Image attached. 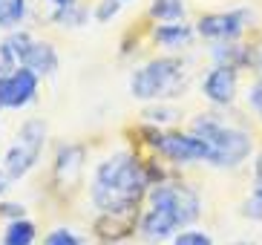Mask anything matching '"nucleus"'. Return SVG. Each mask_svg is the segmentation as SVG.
<instances>
[{"mask_svg":"<svg viewBox=\"0 0 262 245\" xmlns=\"http://www.w3.org/2000/svg\"><path fill=\"white\" fill-rule=\"evenodd\" d=\"M144 121L150 124V127H164V124H173L179 118V110L167 107V104H150V107H144Z\"/></svg>","mask_w":262,"mask_h":245,"instance_id":"obj_19","label":"nucleus"},{"mask_svg":"<svg viewBox=\"0 0 262 245\" xmlns=\"http://www.w3.org/2000/svg\"><path fill=\"white\" fill-rule=\"evenodd\" d=\"M49 3H52V6L58 9V6H70V3H75V0H49Z\"/></svg>","mask_w":262,"mask_h":245,"instance_id":"obj_27","label":"nucleus"},{"mask_svg":"<svg viewBox=\"0 0 262 245\" xmlns=\"http://www.w3.org/2000/svg\"><path fill=\"white\" fill-rule=\"evenodd\" d=\"M29 0H0V29L15 32L26 17Z\"/></svg>","mask_w":262,"mask_h":245,"instance_id":"obj_16","label":"nucleus"},{"mask_svg":"<svg viewBox=\"0 0 262 245\" xmlns=\"http://www.w3.org/2000/svg\"><path fill=\"white\" fill-rule=\"evenodd\" d=\"M202 214V199L185 182H156L147 191V211L139 216V234L150 245L173 239Z\"/></svg>","mask_w":262,"mask_h":245,"instance_id":"obj_2","label":"nucleus"},{"mask_svg":"<svg viewBox=\"0 0 262 245\" xmlns=\"http://www.w3.org/2000/svg\"><path fill=\"white\" fill-rule=\"evenodd\" d=\"M213 58H216V64H222V67H233V69L245 67L248 61H254V55L248 52L242 44H236V40H231V44H219L213 49Z\"/></svg>","mask_w":262,"mask_h":245,"instance_id":"obj_15","label":"nucleus"},{"mask_svg":"<svg viewBox=\"0 0 262 245\" xmlns=\"http://www.w3.org/2000/svg\"><path fill=\"white\" fill-rule=\"evenodd\" d=\"M170 245H213V237H210L208 231L185 228V231H179L176 237L170 239Z\"/></svg>","mask_w":262,"mask_h":245,"instance_id":"obj_20","label":"nucleus"},{"mask_svg":"<svg viewBox=\"0 0 262 245\" xmlns=\"http://www.w3.org/2000/svg\"><path fill=\"white\" fill-rule=\"evenodd\" d=\"M40 78L26 67H17L6 75H0V104L3 110H24L38 98Z\"/></svg>","mask_w":262,"mask_h":245,"instance_id":"obj_8","label":"nucleus"},{"mask_svg":"<svg viewBox=\"0 0 262 245\" xmlns=\"http://www.w3.org/2000/svg\"><path fill=\"white\" fill-rule=\"evenodd\" d=\"M90 12H86L81 3H70V6H58L52 12V21L58 26H70V29H78V26H84Z\"/></svg>","mask_w":262,"mask_h":245,"instance_id":"obj_17","label":"nucleus"},{"mask_svg":"<svg viewBox=\"0 0 262 245\" xmlns=\"http://www.w3.org/2000/svg\"><path fill=\"white\" fill-rule=\"evenodd\" d=\"M0 113H3V104H0Z\"/></svg>","mask_w":262,"mask_h":245,"instance_id":"obj_30","label":"nucleus"},{"mask_svg":"<svg viewBox=\"0 0 262 245\" xmlns=\"http://www.w3.org/2000/svg\"><path fill=\"white\" fill-rule=\"evenodd\" d=\"M47 121L43 118H26L17 130V141L3 156V170L9 182H20L35 165L40 161L43 145H47Z\"/></svg>","mask_w":262,"mask_h":245,"instance_id":"obj_5","label":"nucleus"},{"mask_svg":"<svg viewBox=\"0 0 262 245\" xmlns=\"http://www.w3.org/2000/svg\"><path fill=\"white\" fill-rule=\"evenodd\" d=\"M9 185H12V182H9V176H6V170L0 168V196H3V193L9 191Z\"/></svg>","mask_w":262,"mask_h":245,"instance_id":"obj_26","label":"nucleus"},{"mask_svg":"<svg viewBox=\"0 0 262 245\" xmlns=\"http://www.w3.org/2000/svg\"><path fill=\"white\" fill-rule=\"evenodd\" d=\"M245 95H248V107H251V110H254V113L262 118V78H256L254 84L248 87Z\"/></svg>","mask_w":262,"mask_h":245,"instance_id":"obj_25","label":"nucleus"},{"mask_svg":"<svg viewBox=\"0 0 262 245\" xmlns=\"http://www.w3.org/2000/svg\"><path fill=\"white\" fill-rule=\"evenodd\" d=\"M254 21L251 9H231V12H210L196 21V35L205 40H216V44H231L242 32L248 29V23Z\"/></svg>","mask_w":262,"mask_h":245,"instance_id":"obj_7","label":"nucleus"},{"mask_svg":"<svg viewBox=\"0 0 262 245\" xmlns=\"http://www.w3.org/2000/svg\"><path fill=\"white\" fill-rule=\"evenodd\" d=\"M190 133L208 145V165L210 168H239L242 161L251 156L254 150V141H251V133L242 130V127H233L225 118H219L216 113H199L190 121Z\"/></svg>","mask_w":262,"mask_h":245,"instance_id":"obj_3","label":"nucleus"},{"mask_svg":"<svg viewBox=\"0 0 262 245\" xmlns=\"http://www.w3.org/2000/svg\"><path fill=\"white\" fill-rule=\"evenodd\" d=\"M0 219H6V222L26 219V208L20 202H0Z\"/></svg>","mask_w":262,"mask_h":245,"instance_id":"obj_24","label":"nucleus"},{"mask_svg":"<svg viewBox=\"0 0 262 245\" xmlns=\"http://www.w3.org/2000/svg\"><path fill=\"white\" fill-rule=\"evenodd\" d=\"M231 245H254V242H242V239H239V242H231Z\"/></svg>","mask_w":262,"mask_h":245,"instance_id":"obj_28","label":"nucleus"},{"mask_svg":"<svg viewBox=\"0 0 262 245\" xmlns=\"http://www.w3.org/2000/svg\"><path fill=\"white\" fill-rule=\"evenodd\" d=\"M242 214L251 216V219H262V182H259V179H256V185H254V193L245 199Z\"/></svg>","mask_w":262,"mask_h":245,"instance_id":"obj_22","label":"nucleus"},{"mask_svg":"<svg viewBox=\"0 0 262 245\" xmlns=\"http://www.w3.org/2000/svg\"><path fill=\"white\" fill-rule=\"evenodd\" d=\"M150 145L156 147V153L164 156L167 161L173 165H196V161H208V145L202 141L196 133H182V130H170V133H162V127H150Z\"/></svg>","mask_w":262,"mask_h":245,"instance_id":"obj_6","label":"nucleus"},{"mask_svg":"<svg viewBox=\"0 0 262 245\" xmlns=\"http://www.w3.org/2000/svg\"><path fill=\"white\" fill-rule=\"evenodd\" d=\"M147 15L156 23H182L187 15V3L185 0H153Z\"/></svg>","mask_w":262,"mask_h":245,"instance_id":"obj_13","label":"nucleus"},{"mask_svg":"<svg viewBox=\"0 0 262 245\" xmlns=\"http://www.w3.org/2000/svg\"><path fill=\"white\" fill-rule=\"evenodd\" d=\"M121 3H133V0H121Z\"/></svg>","mask_w":262,"mask_h":245,"instance_id":"obj_29","label":"nucleus"},{"mask_svg":"<svg viewBox=\"0 0 262 245\" xmlns=\"http://www.w3.org/2000/svg\"><path fill=\"white\" fill-rule=\"evenodd\" d=\"M202 95L213 107H231L239 95V72L233 67L216 64L208 75L202 78Z\"/></svg>","mask_w":262,"mask_h":245,"instance_id":"obj_9","label":"nucleus"},{"mask_svg":"<svg viewBox=\"0 0 262 245\" xmlns=\"http://www.w3.org/2000/svg\"><path fill=\"white\" fill-rule=\"evenodd\" d=\"M150 185L153 182H150L144 161L130 150H118L104 161H98L93 173L90 199L107 216L139 214V202L147 199Z\"/></svg>","mask_w":262,"mask_h":245,"instance_id":"obj_1","label":"nucleus"},{"mask_svg":"<svg viewBox=\"0 0 262 245\" xmlns=\"http://www.w3.org/2000/svg\"><path fill=\"white\" fill-rule=\"evenodd\" d=\"M35 239H38V225L32 219H15L6 222L0 245H35Z\"/></svg>","mask_w":262,"mask_h":245,"instance_id":"obj_14","label":"nucleus"},{"mask_svg":"<svg viewBox=\"0 0 262 245\" xmlns=\"http://www.w3.org/2000/svg\"><path fill=\"white\" fill-rule=\"evenodd\" d=\"M32 35L29 32H24V29H15V32H9L6 38H3V44H6V49L12 52V58L17 61V67L24 64V58H26V52H29V46H32Z\"/></svg>","mask_w":262,"mask_h":245,"instance_id":"obj_18","label":"nucleus"},{"mask_svg":"<svg viewBox=\"0 0 262 245\" xmlns=\"http://www.w3.org/2000/svg\"><path fill=\"white\" fill-rule=\"evenodd\" d=\"M193 35H196V26H190V23H185V21L182 23H156L153 32H150V38H153L159 46L170 49V52L190 46Z\"/></svg>","mask_w":262,"mask_h":245,"instance_id":"obj_10","label":"nucleus"},{"mask_svg":"<svg viewBox=\"0 0 262 245\" xmlns=\"http://www.w3.org/2000/svg\"><path fill=\"white\" fill-rule=\"evenodd\" d=\"M20 67L32 69L38 78L52 75L55 69H58V52H55V46L49 44V40H32L29 52H26V58H24Z\"/></svg>","mask_w":262,"mask_h":245,"instance_id":"obj_11","label":"nucleus"},{"mask_svg":"<svg viewBox=\"0 0 262 245\" xmlns=\"http://www.w3.org/2000/svg\"><path fill=\"white\" fill-rule=\"evenodd\" d=\"M187 90V69L185 61H179L173 55H162L153 61L141 64L130 75V92L133 98L162 104V101L179 98Z\"/></svg>","mask_w":262,"mask_h":245,"instance_id":"obj_4","label":"nucleus"},{"mask_svg":"<svg viewBox=\"0 0 262 245\" xmlns=\"http://www.w3.org/2000/svg\"><path fill=\"white\" fill-rule=\"evenodd\" d=\"M43 245H84V239L78 237L72 228H63V225H58V228H52V231L47 234Z\"/></svg>","mask_w":262,"mask_h":245,"instance_id":"obj_21","label":"nucleus"},{"mask_svg":"<svg viewBox=\"0 0 262 245\" xmlns=\"http://www.w3.org/2000/svg\"><path fill=\"white\" fill-rule=\"evenodd\" d=\"M81 168H84V150L78 145H63L58 150V156H55V176H58V182L72 185L78 179V173H81Z\"/></svg>","mask_w":262,"mask_h":245,"instance_id":"obj_12","label":"nucleus"},{"mask_svg":"<svg viewBox=\"0 0 262 245\" xmlns=\"http://www.w3.org/2000/svg\"><path fill=\"white\" fill-rule=\"evenodd\" d=\"M121 0H98V6H95V12H93V17L98 23H107V21H113V17L121 12Z\"/></svg>","mask_w":262,"mask_h":245,"instance_id":"obj_23","label":"nucleus"}]
</instances>
